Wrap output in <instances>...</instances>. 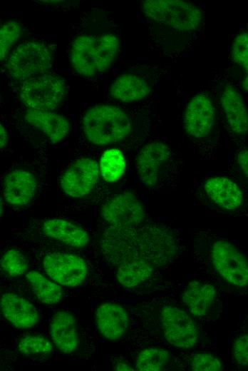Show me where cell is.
<instances>
[{"label":"cell","mask_w":248,"mask_h":371,"mask_svg":"<svg viewBox=\"0 0 248 371\" xmlns=\"http://www.w3.org/2000/svg\"><path fill=\"white\" fill-rule=\"evenodd\" d=\"M120 48L117 36L81 35L75 39L71 49V61L75 71L91 77L107 71L114 62Z\"/></svg>","instance_id":"cell-1"},{"label":"cell","mask_w":248,"mask_h":371,"mask_svg":"<svg viewBox=\"0 0 248 371\" xmlns=\"http://www.w3.org/2000/svg\"><path fill=\"white\" fill-rule=\"evenodd\" d=\"M82 127L87 140L95 145H108L127 137L132 128L128 116L120 108L98 104L84 114Z\"/></svg>","instance_id":"cell-2"},{"label":"cell","mask_w":248,"mask_h":371,"mask_svg":"<svg viewBox=\"0 0 248 371\" xmlns=\"http://www.w3.org/2000/svg\"><path fill=\"white\" fill-rule=\"evenodd\" d=\"M142 10L150 19L182 32L197 29L202 20L201 10L182 0H147Z\"/></svg>","instance_id":"cell-3"},{"label":"cell","mask_w":248,"mask_h":371,"mask_svg":"<svg viewBox=\"0 0 248 371\" xmlns=\"http://www.w3.org/2000/svg\"><path fill=\"white\" fill-rule=\"evenodd\" d=\"M66 93L62 78L43 73L24 81L20 88L23 103L29 108L51 111L57 108Z\"/></svg>","instance_id":"cell-4"},{"label":"cell","mask_w":248,"mask_h":371,"mask_svg":"<svg viewBox=\"0 0 248 371\" xmlns=\"http://www.w3.org/2000/svg\"><path fill=\"white\" fill-rule=\"evenodd\" d=\"M52 55L45 44L29 41L19 44L11 54L6 68L10 76L19 81L46 73L52 66Z\"/></svg>","instance_id":"cell-5"},{"label":"cell","mask_w":248,"mask_h":371,"mask_svg":"<svg viewBox=\"0 0 248 371\" xmlns=\"http://www.w3.org/2000/svg\"><path fill=\"white\" fill-rule=\"evenodd\" d=\"M140 256L153 268L168 264L177 252V243L172 232L156 225L138 228Z\"/></svg>","instance_id":"cell-6"},{"label":"cell","mask_w":248,"mask_h":371,"mask_svg":"<svg viewBox=\"0 0 248 371\" xmlns=\"http://www.w3.org/2000/svg\"><path fill=\"white\" fill-rule=\"evenodd\" d=\"M212 265L227 282L237 287L248 285V261L231 243L215 241L211 250Z\"/></svg>","instance_id":"cell-7"},{"label":"cell","mask_w":248,"mask_h":371,"mask_svg":"<svg viewBox=\"0 0 248 371\" xmlns=\"http://www.w3.org/2000/svg\"><path fill=\"white\" fill-rule=\"evenodd\" d=\"M101 251L114 265H121L140 258L138 228L110 225L101 238Z\"/></svg>","instance_id":"cell-8"},{"label":"cell","mask_w":248,"mask_h":371,"mask_svg":"<svg viewBox=\"0 0 248 371\" xmlns=\"http://www.w3.org/2000/svg\"><path fill=\"white\" fill-rule=\"evenodd\" d=\"M160 323L165 340L172 346L188 349L197 344L199 339L197 325L185 311L176 307H163Z\"/></svg>","instance_id":"cell-9"},{"label":"cell","mask_w":248,"mask_h":371,"mask_svg":"<svg viewBox=\"0 0 248 371\" xmlns=\"http://www.w3.org/2000/svg\"><path fill=\"white\" fill-rule=\"evenodd\" d=\"M100 214L110 225L126 228L137 227L146 216L143 203L130 192L110 198L101 207Z\"/></svg>","instance_id":"cell-10"},{"label":"cell","mask_w":248,"mask_h":371,"mask_svg":"<svg viewBox=\"0 0 248 371\" xmlns=\"http://www.w3.org/2000/svg\"><path fill=\"white\" fill-rule=\"evenodd\" d=\"M47 275L59 285L74 288L83 283L88 274L87 265L80 256L68 253H52L43 258Z\"/></svg>","instance_id":"cell-11"},{"label":"cell","mask_w":248,"mask_h":371,"mask_svg":"<svg viewBox=\"0 0 248 371\" xmlns=\"http://www.w3.org/2000/svg\"><path fill=\"white\" fill-rule=\"evenodd\" d=\"M99 171L98 163L92 158L76 160L62 174L61 187L70 197L80 198L86 196L96 184Z\"/></svg>","instance_id":"cell-12"},{"label":"cell","mask_w":248,"mask_h":371,"mask_svg":"<svg viewBox=\"0 0 248 371\" xmlns=\"http://www.w3.org/2000/svg\"><path fill=\"white\" fill-rule=\"evenodd\" d=\"M215 108L210 98L205 93H197L188 101L183 115V126L193 138L207 137L214 126Z\"/></svg>","instance_id":"cell-13"},{"label":"cell","mask_w":248,"mask_h":371,"mask_svg":"<svg viewBox=\"0 0 248 371\" xmlns=\"http://www.w3.org/2000/svg\"><path fill=\"white\" fill-rule=\"evenodd\" d=\"M171 156L167 145L160 141H152L145 145L138 152L136 158L138 176L143 185L155 186L164 165Z\"/></svg>","instance_id":"cell-14"},{"label":"cell","mask_w":248,"mask_h":371,"mask_svg":"<svg viewBox=\"0 0 248 371\" xmlns=\"http://www.w3.org/2000/svg\"><path fill=\"white\" fill-rule=\"evenodd\" d=\"M37 188L34 176L23 169L9 173L3 182V195L6 201L14 206H24L33 199Z\"/></svg>","instance_id":"cell-15"},{"label":"cell","mask_w":248,"mask_h":371,"mask_svg":"<svg viewBox=\"0 0 248 371\" xmlns=\"http://www.w3.org/2000/svg\"><path fill=\"white\" fill-rule=\"evenodd\" d=\"M0 309L2 315L19 329L31 328L39 320L36 307L26 299L11 293L2 294Z\"/></svg>","instance_id":"cell-16"},{"label":"cell","mask_w":248,"mask_h":371,"mask_svg":"<svg viewBox=\"0 0 248 371\" xmlns=\"http://www.w3.org/2000/svg\"><path fill=\"white\" fill-rule=\"evenodd\" d=\"M95 322L100 333L105 339L115 341L125 333L128 326V316L123 306L105 303L97 308Z\"/></svg>","instance_id":"cell-17"},{"label":"cell","mask_w":248,"mask_h":371,"mask_svg":"<svg viewBox=\"0 0 248 371\" xmlns=\"http://www.w3.org/2000/svg\"><path fill=\"white\" fill-rule=\"evenodd\" d=\"M207 197L217 206L234 210L243 203V194L240 188L232 180L216 176L207 179L204 184Z\"/></svg>","instance_id":"cell-18"},{"label":"cell","mask_w":248,"mask_h":371,"mask_svg":"<svg viewBox=\"0 0 248 371\" xmlns=\"http://www.w3.org/2000/svg\"><path fill=\"white\" fill-rule=\"evenodd\" d=\"M24 117L30 125L43 133L52 143L63 140L70 130L68 120L56 113L29 109Z\"/></svg>","instance_id":"cell-19"},{"label":"cell","mask_w":248,"mask_h":371,"mask_svg":"<svg viewBox=\"0 0 248 371\" xmlns=\"http://www.w3.org/2000/svg\"><path fill=\"white\" fill-rule=\"evenodd\" d=\"M50 333L56 347L62 352H73L79 345V337L74 317L68 312L60 310L50 322Z\"/></svg>","instance_id":"cell-20"},{"label":"cell","mask_w":248,"mask_h":371,"mask_svg":"<svg viewBox=\"0 0 248 371\" xmlns=\"http://www.w3.org/2000/svg\"><path fill=\"white\" fill-rule=\"evenodd\" d=\"M221 105L231 130L237 135L248 133V111L239 92L227 86L222 92Z\"/></svg>","instance_id":"cell-21"},{"label":"cell","mask_w":248,"mask_h":371,"mask_svg":"<svg viewBox=\"0 0 248 371\" xmlns=\"http://www.w3.org/2000/svg\"><path fill=\"white\" fill-rule=\"evenodd\" d=\"M44 234L73 248H83L89 243L88 233L81 226L64 219L53 218L43 224Z\"/></svg>","instance_id":"cell-22"},{"label":"cell","mask_w":248,"mask_h":371,"mask_svg":"<svg viewBox=\"0 0 248 371\" xmlns=\"http://www.w3.org/2000/svg\"><path fill=\"white\" fill-rule=\"evenodd\" d=\"M217 296L215 288L207 283L190 282L182 294V300L191 314L197 317L206 315Z\"/></svg>","instance_id":"cell-23"},{"label":"cell","mask_w":248,"mask_h":371,"mask_svg":"<svg viewBox=\"0 0 248 371\" xmlns=\"http://www.w3.org/2000/svg\"><path fill=\"white\" fill-rule=\"evenodd\" d=\"M150 88L142 77L132 73L123 74L113 82L110 95L123 103H133L145 98Z\"/></svg>","instance_id":"cell-24"},{"label":"cell","mask_w":248,"mask_h":371,"mask_svg":"<svg viewBox=\"0 0 248 371\" xmlns=\"http://www.w3.org/2000/svg\"><path fill=\"white\" fill-rule=\"evenodd\" d=\"M153 270L148 262L140 258L118 266L116 279L123 287L133 288L147 281Z\"/></svg>","instance_id":"cell-25"},{"label":"cell","mask_w":248,"mask_h":371,"mask_svg":"<svg viewBox=\"0 0 248 371\" xmlns=\"http://www.w3.org/2000/svg\"><path fill=\"white\" fill-rule=\"evenodd\" d=\"M26 279L38 300L47 305H56L63 295L61 286L41 273L31 270L26 273Z\"/></svg>","instance_id":"cell-26"},{"label":"cell","mask_w":248,"mask_h":371,"mask_svg":"<svg viewBox=\"0 0 248 371\" xmlns=\"http://www.w3.org/2000/svg\"><path fill=\"white\" fill-rule=\"evenodd\" d=\"M100 173L110 183L118 181L125 173L126 162L123 153L117 148L103 152L100 160Z\"/></svg>","instance_id":"cell-27"},{"label":"cell","mask_w":248,"mask_h":371,"mask_svg":"<svg viewBox=\"0 0 248 371\" xmlns=\"http://www.w3.org/2000/svg\"><path fill=\"white\" fill-rule=\"evenodd\" d=\"M170 359V354L165 349L146 348L138 353L135 367L140 371H160L167 365Z\"/></svg>","instance_id":"cell-28"},{"label":"cell","mask_w":248,"mask_h":371,"mask_svg":"<svg viewBox=\"0 0 248 371\" xmlns=\"http://www.w3.org/2000/svg\"><path fill=\"white\" fill-rule=\"evenodd\" d=\"M19 351L31 357H46L53 351V344L50 340L39 335H26L18 343Z\"/></svg>","instance_id":"cell-29"},{"label":"cell","mask_w":248,"mask_h":371,"mask_svg":"<svg viewBox=\"0 0 248 371\" xmlns=\"http://www.w3.org/2000/svg\"><path fill=\"white\" fill-rule=\"evenodd\" d=\"M232 58L244 71L242 87L248 91V31L242 32L235 38L232 49Z\"/></svg>","instance_id":"cell-30"},{"label":"cell","mask_w":248,"mask_h":371,"mask_svg":"<svg viewBox=\"0 0 248 371\" xmlns=\"http://www.w3.org/2000/svg\"><path fill=\"white\" fill-rule=\"evenodd\" d=\"M1 268L8 275L17 277L27 270L28 261L21 251L10 249L1 256Z\"/></svg>","instance_id":"cell-31"},{"label":"cell","mask_w":248,"mask_h":371,"mask_svg":"<svg viewBox=\"0 0 248 371\" xmlns=\"http://www.w3.org/2000/svg\"><path fill=\"white\" fill-rule=\"evenodd\" d=\"M21 33L20 24L16 21L4 23L0 29V59L4 61Z\"/></svg>","instance_id":"cell-32"},{"label":"cell","mask_w":248,"mask_h":371,"mask_svg":"<svg viewBox=\"0 0 248 371\" xmlns=\"http://www.w3.org/2000/svg\"><path fill=\"white\" fill-rule=\"evenodd\" d=\"M190 367L195 371H219L222 370L220 360L209 353H197L190 362Z\"/></svg>","instance_id":"cell-33"},{"label":"cell","mask_w":248,"mask_h":371,"mask_svg":"<svg viewBox=\"0 0 248 371\" xmlns=\"http://www.w3.org/2000/svg\"><path fill=\"white\" fill-rule=\"evenodd\" d=\"M232 355L240 366H248V334L236 339L232 347Z\"/></svg>","instance_id":"cell-34"},{"label":"cell","mask_w":248,"mask_h":371,"mask_svg":"<svg viewBox=\"0 0 248 371\" xmlns=\"http://www.w3.org/2000/svg\"><path fill=\"white\" fill-rule=\"evenodd\" d=\"M237 159L241 171L248 178V149L240 151L237 154Z\"/></svg>","instance_id":"cell-35"},{"label":"cell","mask_w":248,"mask_h":371,"mask_svg":"<svg viewBox=\"0 0 248 371\" xmlns=\"http://www.w3.org/2000/svg\"><path fill=\"white\" fill-rule=\"evenodd\" d=\"M0 143H1V148L3 149L6 146L7 143V133L2 124H0Z\"/></svg>","instance_id":"cell-36"},{"label":"cell","mask_w":248,"mask_h":371,"mask_svg":"<svg viewBox=\"0 0 248 371\" xmlns=\"http://www.w3.org/2000/svg\"><path fill=\"white\" fill-rule=\"evenodd\" d=\"M115 370H134V369L125 363L119 362L115 365Z\"/></svg>","instance_id":"cell-37"}]
</instances>
